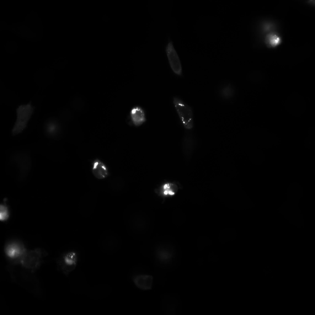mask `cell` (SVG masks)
Wrapping results in <instances>:
<instances>
[{"label":"cell","instance_id":"15","mask_svg":"<svg viewBox=\"0 0 315 315\" xmlns=\"http://www.w3.org/2000/svg\"><path fill=\"white\" fill-rule=\"evenodd\" d=\"M8 212L7 208L5 205L0 206V218L2 221H5L8 217Z\"/></svg>","mask_w":315,"mask_h":315},{"label":"cell","instance_id":"2","mask_svg":"<svg viewBox=\"0 0 315 315\" xmlns=\"http://www.w3.org/2000/svg\"><path fill=\"white\" fill-rule=\"evenodd\" d=\"M34 111V107L30 103L21 105L18 107L16 120L11 130L13 136L17 135L24 130Z\"/></svg>","mask_w":315,"mask_h":315},{"label":"cell","instance_id":"4","mask_svg":"<svg viewBox=\"0 0 315 315\" xmlns=\"http://www.w3.org/2000/svg\"><path fill=\"white\" fill-rule=\"evenodd\" d=\"M78 259V254L75 251L65 252L56 259L57 268L65 276H67L76 268Z\"/></svg>","mask_w":315,"mask_h":315},{"label":"cell","instance_id":"10","mask_svg":"<svg viewBox=\"0 0 315 315\" xmlns=\"http://www.w3.org/2000/svg\"><path fill=\"white\" fill-rule=\"evenodd\" d=\"M132 280L135 285L141 289L146 290L152 288L153 277L151 275H137L133 277Z\"/></svg>","mask_w":315,"mask_h":315},{"label":"cell","instance_id":"11","mask_svg":"<svg viewBox=\"0 0 315 315\" xmlns=\"http://www.w3.org/2000/svg\"><path fill=\"white\" fill-rule=\"evenodd\" d=\"M92 171L94 177L98 179H103L108 177L109 173L108 168L101 160L96 159L92 162Z\"/></svg>","mask_w":315,"mask_h":315},{"label":"cell","instance_id":"14","mask_svg":"<svg viewBox=\"0 0 315 315\" xmlns=\"http://www.w3.org/2000/svg\"><path fill=\"white\" fill-rule=\"evenodd\" d=\"M156 256L158 261L163 263H167L172 259L173 253L172 251L166 249H158L156 252Z\"/></svg>","mask_w":315,"mask_h":315},{"label":"cell","instance_id":"1","mask_svg":"<svg viewBox=\"0 0 315 315\" xmlns=\"http://www.w3.org/2000/svg\"><path fill=\"white\" fill-rule=\"evenodd\" d=\"M47 256V253L39 248L27 249L19 265L24 269L34 273L39 269Z\"/></svg>","mask_w":315,"mask_h":315},{"label":"cell","instance_id":"13","mask_svg":"<svg viewBox=\"0 0 315 315\" xmlns=\"http://www.w3.org/2000/svg\"><path fill=\"white\" fill-rule=\"evenodd\" d=\"M265 40L266 44L268 47H274L281 44V38L278 33L271 31L266 34Z\"/></svg>","mask_w":315,"mask_h":315},{"label":"cell","instance_id":"5","mask_svg":"<svg viewBox=\"0 0 315 315\" xmlns=\"http://www.w3.org/2000/svg\"><path fill=\"white\" fill-rule=\"evenodd\" d=\"M27 250L22 243L17 242L9 243L4 248L5 257L8 262L12 266L19 265Z\"/></svg>","mask_w":315,"mask_h":315},{"label":"cell","instance_id":"3","mask_svg":"<svg viewBox=\"0 0 315 315\" xmlns=\"http://www.w3.org/2000/svg\"><path fill=\"white\" fill-rule=\"evenodd\" d=\"M173 104L183 126L189 130L193 126V113L191 107L177 97L173 98Z\"/></svg>","mask_w":315,"mask_h":315},{"label":"cell","instance_id":"17","mask_svg":"<svg viewBox=\"0 0 315 315\" xmlns=\"http://www.w3.org/2000/svg\"><path fill=\"white\" fill-rule=\"evenodd\" d=\"M267 268H269V266H267Z\"/></svg>","mask_w":315,"mask_h":315},{"label":"cell","instance_id":"7","mask_svg":"<svg viewBox=\"0 0 315 315\" xmlns=\"http://www.w3.org/2000/svg\"><path fill=\"white\" fill-rule=\"evenodd\" d=\"M166 52L171 68L177 75L181 76L182 68L178 55L172 42H169L166 48Z\"/></svg>","mask_w":315,"mask_h":315},{"label":"cell","instance_id":"6","mask_svg":"<svg viewBox=\"0 0 315 315\" xmlns=\"http://www.w3.org/2000/svg\"><path fill=\"white\" fill-rule=\"evenodd\" d=\"M17 166L19 170V177L23 180L27 176L30 169L31 160L28 154L20 153L15 154L11 159Z\"/></svg>","mask_w":315,"mask_h":315},{"label":"cell","instance_id":"8","mask_svg":"<svg viewBox=\"0 0 315 315\" xmlns=\"http://www.w3.org/2000/svg\"><path fill=\"white\" fill-rule=\"evenodd\" d=\"M180 187L178 182L165 181L158 186L155 189V192L158 195L163 197H171L176 195Z\"/></svg>","mask_w":315,"mask_h":315},{"label":"cell","instance_id":"9","mask_svg":"<svg viewBox=\"0 0 315 315\" xmlns=\"http://www.w3.org/2000/svg\"><path fill=\"white\" fill-rule=\"evenodd\" d=\"M130 118L132 124L135 127H139L146 120V113L144 109L139 106H135L130 110Z\"/></svg>","mask_w":315,"mask_h":315},{"label":"cell","instance_id":"16","mask_svg":"<svg viewBox=\"0 0 315 315\" xmlns=\"http://www.w3.org/2000/svg\"><path fill=\"white\" fill-rule=\"evenodd\" d=\"M265 270L264 269V270H263V271H264V272H265V271H265Z\"/></svg>","mask_w":315,"mask_h":315},{"label":"cell","instance_id":"12","mask_svg":"<svg viewBox=\"0 0 315 315\" xmlns=\"http://www.w3.org/2000/svg\"><path fill=\"white\" fill-rule=\"evenodd\" d=\"M44 131L47 137L53 139L56 138L60 132V125L56 120L50 119L47 121L45 124Z\"/></svg>","mask_w":315,"mask_h":315}]
</instances>
